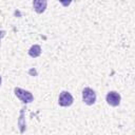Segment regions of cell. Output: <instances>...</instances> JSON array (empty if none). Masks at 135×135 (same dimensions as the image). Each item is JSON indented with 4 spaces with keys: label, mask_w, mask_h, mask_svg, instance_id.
I'll return each mask as SVG.
<instances>
[{
    "label": "cell",
    "mask_w": 135,
    "mask_h": 135,
    "mask_svg": "<svg viewBox=\"0 0 135 135\" xmlns=\"http://www.w3.org/2000/svg\"><path fill=\"white\" fill-rule=\"evenodd\" d=\"M14 92H15V95H16L22 102H24V103H30V102H32L33 99H34L32 93L28 92V91H25V90H23V89L15 88Z\"/></svg>",
    "instance_id": "6da1fadb"
},
{
    "label": "cell",
    "mask_w": 135,
    "mask_h": 135,
    "mask_svg": "<svg viewBox=\"0 0 135 135\" xmlns=\"http://www.w3.org/2000/svg\"><path fill=\"white\" fill-rule=\"evenodd\" d=\"M82 100L88 105H92L96 101V93L91 88H84L82 90Z\"/></svg>",
    "instance_id": "7a4b0ae2"
},
{
    "label": "cell",
    "mask_w": 135,
    "mask_h": 135,
    "mask_svg": "<svg viewBox=\"0 0 135 135\" xmlns=\"http://www.w3.org/2000/svg\"><path fill=\"white\" fill-rule=\"evenodd\" d=\"M58 103H59V105H61V107H70V105L73 103V96H72L69 92L63 91V92H61L60 95H59Z\"/></svg>",
    "instance_id": "3957f363"
},
{
    "label": "cell",
    "mask_w": 135,
    "mask_h": 135,
    "mask_svg": "<svg viewBox=\"0 0 135 135\" xmlns=\"http://www.w3.org/2000/svg\"><path fill=\"white\" fill-rule=\"evenodd\" d=\"M105 99H107V102H108L110 105H112V107H117V105H119V103H120V95H119L117 92H115V91L109 92V93L107 94Z\"/></svg>",
    "instance_id": "277c9868"
},
{
    "label": "cell",
    "mask_w": 135,
    "mask_h": 135,
    "mask_svg": "<svg viewBox=\"0 0 135 135\" xmlns=\"http://www.w3.org/2000/svg\"><path fill=\"white\" fill-rule=\"evenodd\" d=\"M46 4L47 2L44 1V0H35L33 2V6H34V9L38 13V14H41L45 11L46 8Z\"/></svg>",
    "instance_id": "5b68a950"
},
{
    "label": "cell",
    "mask_w": 135,
    "mask_h": 135,
    "mask_svg": "<svg viewBox=\"0 0 135 135\" xmlns=\"http://www.w3.org/2000/svg\"><path fill=\"white\" fill-rule=\"evenodd\" d=\"M40 54H41V47H40V45H38V44L33 45V46L30 49V51H28V55H30L31 57H34V58L38 57Z\"/></svg>",
    "instance_id": "8992f818"
},
{
    "label": "cell",
    "mask_w": 135,
    "mask_h": 135,
    "mask_svg": "<svg viewBox=\"0 0 135 135\" xmlns=\"http://www.w3.org/2000/svg\"><path fill=\"white\" fill-rule=\"evenodd\" d=\"M4 35H5V31H0V40H1V38H2Z\"/></svg>",
    "instance_id": "52a82bcc"
},
{
    "label": "cell",
    "mask_w": 135,
    "mask_h": 135,
    "mask_svg": "<svg viewBox=\"0 0 135 135\" xmlns=\"http://www.w3.org/2000/svg\"><path fill=\"white\" fill-rule=\"evenodd\" d=\"M1 81H2V79H1V76H0V85H1Z\"/></svg>",
    "instance_id": "ba28073f"
}]
</instances>
